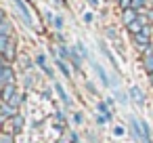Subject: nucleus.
Here are the masks:
<instances>
[{
	"mask_svg": "<svg viewBox=\"0 0 153 143\" xmlns=\"http://www.w3.org/2000/svg\"><path fill=\"white\" fill-rule=\"evenodd\" d=\"M13 2H15V9L19 11L21 19L25 21V25H32V15H30V11H27V7H25V2H23V0H13Z\"/></svg>",
	"mask_w": 153,
	"mask_h": 143,
	"instance_id": "f257e3e1",
	"label": "nucleus"
},
{
	"mask_svg": "<svg viewBox=\"0 0 153 143\" xmlns=\"http://www.w3.org/2000/svg\"><path fill=\"white\" fill-rule=\"evenodd\" d=\"M11 78H13V70L4 63V65H2V76H0V84H2V86L13 84V82H11Z\"/></svg>",
	"mask_w": 153,
	"mask_h": 143,
	"instance_id": "f03ea898",
	"label": "nucleus"
},
{
	"mask_svg": "<svg viewBox=\"0 0 153 143\" xmlns=\"http://www.w3.org/2000/svg\"><path fill=\"white\" fill-rule=\"evenodd\" d=\"M90 63H92V67H94V72H97V76L103 80V86H109V78H107V74H105V70L94 61V59H90Z\"/></svg>",
	"mask_w": 153,
	"mask_h": 143,
	"instance_id": "7ed1b4c3",
	"label": "nucleus"
},
{
	"mask_svg": "<svg viewBox=\"0 0 153 143\" xmlns=\"http://www.w3.org/2000/svg\"><path fill=\"white\" fill-rule=\"evenodd\" d=\"M130 97L134 99V103L145 105V95H143V91H140L138 86H132V88H130Z\"/></svg>",
	"mask_w": 153,
	"mask_h": 143,
	"instance_id": "20e7f679",
	"label": "nucleus"
},
{
	"mask_svg": "<svg viewBox=\"0 0 153 143\" xmlns=\"http://www.w3.org/2000/svg\"><path fill=\"white\" fill-rule=\"evenodd\" d=\"M15 95H17V93H15V86H13V84L2 86V99H4V103H9V101H11Z\"/></svg>",
	"mask_w": 153,
	"mask_h": 143,
	"instance_id": "39448f33",
	"label": "nucleus"
},
{
	"mask_svg": "<svg viewBox=\"0 0 153 143\" xmlns=\"http://www.w3.org/2000/svg\"><path fill=\"white\" fill-rule=\"evenodd\" d=\"M143 65H145V70H147L149 74H153V53H151V51H147V53L143 55Z\"/></svg>",
	"mask_w": 153,
	"mask_h": 143,
	"instance_id": "423d86ee",
	"label": "nucleus"
},
{
	"mask_svg": "<svg viewBox=\"0 0 153 143\" xmlns=\"http://www.w3.org/2000/svg\"><path fill=\"white\" fill-rule=\"evenodd\" d=\"M122 19H124V23H126V25H130V23H134L138 17H136V11H134V9H128V11H124Z\"/></svg>",
	"mask_w": 153,
	"mask_h": 143,
	"instance_id": "0eeeda50",
	"label": "nucleus"
},
{
	"mask_svg": "<svg viewBox=\"0 0 153 143\" xmlns=\"http://www.w3.org/2000/svg\"><path fill=\"white\" fill-rule=\"evenodd\" d=\"M134 42H136V44H140V46H147V44L151 42V38L147 36V30H143L140 34H136V36H134Z\"/></svg>",
	"mask_w": 153,
	"mask_h": 143,
	"instance_id": "6e6552de",
	"label": "nucleus"
},
{
	"mask_svg": "<svg viewBox=\"0 0 153 143\" xmlns=\"http://www.w3.org/2000/svg\"><path fill=\"white\" fill-rule=\"evenodd\" d=\"M55 91L59 93V97H61V101H63V103H67V105L71 103V101H69V97H67V93H65V88H63L61 84H55Z\"/></svg>",
	"mask_w": 153,
	"mask_h": 143,
	"instance_id": "1a4fd4ad",
	"label": "nucleus"
},
{
	"mask_svg": "<svg viewBox=\"0 0 153 143\" xmlns=\"http://www.w3.org/2000/svg\"><path fill=\"white\" fill-rule=\"evenodd\" d=\"M128 30H130L134 36H136V34H140V32H143V21H134V23H130V25H128Z\"/></svg>",
	"mask_w": 153,
	"mask_h": 143,
	"instance_id": "9d476101",
	"label": "nucleus"
},
{
	"mask_svg": "<svg viewBox=\"0 0 153 143\" xmlns=\"http://www.w3.org/2000/svg\"><path fill=\"white\" fill-rule=\"evenodd\" d=\"M13 126H15V130H21L23 128V118L21 116H13Z\"/></svg>",
	"mask_w": 153,
	"mask_h": 143,
	"instance_id": "9b49d317",
	"label": "nucleus"
},
{
	"mask_svg": "<svg viewBox=\"0 0 153 143\" xmlns=\"http://www.w3.org/2000/svg\"><path fill=\"white\" fill-rule=\"evenodd\" d=\"M57 65H59V70H61V72H63V74H65V76H67V78H69V76H71V72H69V67H67V65H65V63H63V61H57Z\"/></svg>",
	"mask_w": 153,
	"mask_h": 143,
	"instance_id": "f8f14e48",
	"label": "nucleus"
},
{
	"mask_svg": "<svg viewBox=\"0 0 153 143\" xmlns=\"http://www.w3.org/2000/svg\"><path fill=\"white\" fill-rule=\"evenodd\" d=\"M19 101H21V95H15V97H13V99H11V101H9L7 105H9V107L13 109V107H17V105H19Z\"/></svg>",
	"mask_w": 153,
	"mask_h": 143,
	"instance_id": "ddd939ff",
	"label": "nucleus"
},
{
	"mask_svg": "<svg viewBox=\"0 0 153 143\" xmlns=\"http://www.w3.org/2000/svg\"><path fill=\"white\" fill-rule=\"evenodd\" d=\"M120 9H122V11L132 9V0H120Z\"/></svg>",
	"mask_w": 153,
	"mask_h": 143,
	"instance_id": "4468645a",
	"label": "nucleus"
},
{
	"mask_svg": "<svg viewBox=\"0 0 153 143\" xmlns=\"http://www.w3.org/2000/svg\"><path fill=\"white\" fill-rule=\"evenodd\" d=\"M145 2H147V0H132V9H134V11H138V9H143V7H145Z\"/></svg>",
	"mask_w": 153,
	"mask_h": 143,
	"instance_id": "2eb2a0df",
	"label": "nucleus"
},
{
	"mask_svg": "<svg viewBox=\"0 0 153 143\" xmlns=\"http://www.w3.org/2000/svg\"><path fill=\"white\" fill-rule=\"evenodd\" d=\"M0 143H13V137H11L9 133H4V135H0Z\"/></svg>",
	"mask_w": 153,
	"mask_h": 143,
	"instance_id": "dca6fc26",
	"label": "nucleus"
},
{
	"mask_svg": "<svg viewBox=\"0 0 153 143\" xmlns=\"http://www.w3.org/2000/svg\"><path fill=\"white\" fill-rule=\"evenodd\" d=\"M99 124H107L109 122V114H99V120H97Z\"/></svg>",
	"mask_w": 153,
	"mask_h": 143,
	"instance_id": "f3484780",
	"label": "nucleus"
},
{
	"mask_svg": "<svg viewBox=\"0 0 153 143\" xmlns=\"http://www.w3.org/2000/svg\"><path fill=\"white\" fill-rule=\"evenodd\" d=\"M97 109H99V114H109V112H107V103H99Z\"/></svg>",
	"mask_w": 153,
	"mask_h": 143,
	"instance_id": "a211bd4d",
	"label": "nucleus"
},
{
	"mask_svg": "<svg viewBox=\"0 0 153 143\" xmlns=\"http://www.w3.org/2000/svg\"><path fill=\"white\" fill-rule=\"evenodd\" d=\"M53 23H55V28H63V19H61V17H55Z\"/></svg>",
	"mask_w": 153,
	"mask_h": 143,
	"instance_id": "6ab92c4d",
	"label": "nucleus"
},
{
	"mask_svg": "<svg viewBox=\"0 0 153 143\" xmlns=\"http://www.w3.org/2000/svg\"><path fill=\"white\" fill-rule=\"evenodd\" d=\"M107 36H109V38H115V30H113V28H107Z\"/></svg>",
	"mask_w": 153,
	"mask_h": 143,
	"instance_id": "aec40b11",
	"label": "nucleus"
},
{
	"mask_svg": "<svg viewBox=\"0 0 153 143\" xmlns=\"http://www.w3.org/2000/svg\"><path fill=\"white\" fill-rule=\"evenodd\" d=\"M113 133H115V137H120V135H124V128H122V126H115Z\"/></svg>",
	"mask_w": 153,
	"mask_h": 143,
	"instance_id": "412c9836",
	"label": "nucleus"
},
{
	"mask_svg": "<svg viewBox=\"0 0 153 143\" xmlns=\"http://www.w3.org/2000/svg\"><path fill=\"white\" fill-rule=\"evenodd\" d=\"M84 21L90 23V21H92V15H90V13H84Z\"/></svg>",
	"mask_w": 153,
	"mask_h": 143,
	"instance_id": "4be33fe9",
	"label": "nucleus"
},
{
	"mask_svg": "<svg viewBox=\"0 0 153 143\" xmlns=\"http://www.w3.org/2000/svg\"><path fill=\"white\" fill-rule=\"evenodd\" d=\"M74 122H76V124H80V122H82V116H80V114H76V116H74Z\"/></svg>",
	"mask_w": 153,
	"mask_h": 143,
	"instance_id": "5701e85b",
	"label": "nucleus"
},
{
	"mask_svg": "<svg viewBox=\"0 0 153 143\" xmlns=\"http://www.w3.org/2000/svg\"><path fill=\"white\" fill-rule=\"evenodd\" d=\"M88 4H90V7H97L99 2H97V0H88Z\"/></svg>",
	"mask_w": 153,
	"mask_h": 143,
	"instance_id": "b1692460",
	"label": "nucleus"
},
{
	"mask_svg": "<svg viewBox=\"0 0 153 143\" xmlns=\"http://www.w3.org/2000/svg\"><path fill=\"white\" fill-rule=\"evenodd\" d=\"M59 143H67V141H59Z\"/></svg>",
	"mask_w": 153,
	"mask_h": 143,
	"instance_id": "393cba45",
	"label": "nucleus"
}]
</instances>
